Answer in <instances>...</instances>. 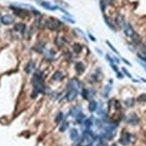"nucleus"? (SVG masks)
I'll return each instance as SVG.
<instances>
[{
	"mask_svg": "<svg viewBox=\"0 0 146 146\" xmlns=\"http://www.w3.org/2000/svg\"><path fill=\"white\" fill-rule=\"evenodd\" d=\"M32 83L33 85V92L32 93V99H35L39 95V93L44 92L45 86H44V81H43V75L40 71H36L33 74V76L32 79Z\"/></svg>",
	"mask_w": 146,
	"mask_h": 146,
	"instance_id": "f257e3e1",
	"label": "nucleus"
},
{
	"mask_svg": "<svg viewBox=\"0 0 146 146\" xmlns=\"http://www.w3.org/2000/svg\"><path fill=\"white\" fill-rule=\"evenodd\" d=\"M124 32L126 36L130 37V38L133 39L135 41H138L140 40L138 34L135 32V30H133V27L129 23H125V25L124 26Z\"/></svg>",
	"mask_w": 146,
	"mask_h": 146,
	"instance_id": "f03ea898",
	"label": "nucleus"
},
{
	"mask_svg": "<svg viewBox=\"0 0 146 146\" xmlns=\"http://www.w3.org/2000/svg\"><path fill=\"white\" fill-rule=\"evenodd\" d=\"M61 25V22L58 21L57 19H54V18H50L48 21H46V26L47 28L49 29L51 31L57 30L59 26Z\"/></svg>",
	"mask_w": 146,
	"mask_h": 146,
	"instance_id": "7ed1b4c3",
	"label": "nucleus"
},
{
	"mask_svg": "<svg viewBox=\"0 0 146 146\" xmlns=\"http://www.w3.org/2000/svg\"><path fill=\"white\" fill-rule=\"evenodd\" d=\"M77 95H78L77 88L75 87V86H73V85H70V89H69L68 92H67V94H66L67 100L72 101V100H74L75 98L77 97Z\"/></svg>",
	"mask_w": 146,
	"mask_h": 146,
	"instance_id": "20e7f679",
	"label": "nucleus"
},
{
	"mask_svg": "<svg viewBox=\"0 0 146 146\" xmlns=\"http://www.w3.org/2000/svg\"><path fill=\"white\" fill-rule=\"evenodd\" d=\"M38 3L40 4L42 7L46 8V9H48V10H50V11H55V10L59 8L58 7H57V5H52L49 2H47V1H40V0H38Z\"/></svg>",
	"mask_w": 146,
	"mask_h": 146,
	"instance_id": "39448f33",
	"label": "nucleus"
},
{
	"mask_svg": "<svg viewBox=\"0 0 146 146\" xmlns=\"http://www.w3.org/2000/svg\"><path fill=\"white\" fill-rule=\"evenodd\" d=\"M11 8L13 9V11L14 12V14H17L18 16L20 17H25L26 15L29 14V12L25 9H22V8H18V7H11Z\"/></svg>",
	"mask_w": 146,
	"mask_h": 146,
	"instance_id": "423d86ee",
	"label": "nucleus"
},
{
	"mask_svg": "<svg viewBox=\"0 0 146 146\" xmlns=\"http://www.w3.org/2000/svg\"><path fill=\"white\" fill-rule=\"evenodd\" d=\"M0 21L3 24L5 25H9V24H12L14 22V17L12 15H9V14H7V15H4L0 18Z\"/></svg>",
	"mask_w": 146,
	"mask_h": 146,
	"instance_id": "0eeeda50",
	"label": "nucleus"
},
{
	"mask_svg": "<svg viewBox=\"0 0 146 146\" xmlns=\"http://www.w3.org/2000/svg\"><path fill=\"white\" fill-rule=\"evenodd\" d=\"M70 137H71V140L74 142H76V141H79V133H78V131L76 129L73 128L70 130Z\"/></svg>",
	"mask_w": 146,
	"mask_h": 146,
	"instance_id": "6e6552de",
	"label": "nucleus"
},
{
	"mask_svg": "<svg viewBox=\"0 0 146 146\" xmlns=\"http://www.w3.org/2000/svg\"><path fill=\"white\" fill-rule=\"evenodd\" d=\"M120 143H122L123 145H127L129 143H130V135L127 133H124V135L121 136L120 139Z\"/></svg>",
	"mask_w": 146,
	"mask_h": 146,
	"instance_id": "1a4fd4ad",
	"label": "nucleus"
},
{
	"mask_svg": "<svg viewBox=\"0 0 146 146\" xmlns=\"http://www.w3.org/2000/svg\"><path fill=\"white\" fill-rule=\"evenodd\" d=\"M34 68H35V63L33 62V61L31 60L30 62L27 64V65L25 66V69L24 70H25V72L27 74H31L32 71H33Z\"/></svg>",
	"mask_w": 146,
	"mask_h": 146,
	"instance_id": "9d476101",
	"label": "nucleus"
},
{
	"mask_svg": "<svg viewBox=\"0 0 146 146\" xmlns=\"http://www.w3.org/2000/svg\"><path fill=\"white\" fill-rule=\"evenodd\" d=\"M25 28H26V26H25V24H23V23H17L14 26V30L19 32H23Z\"/></svg>",
	"mask_w": 146,
	"mask_h": 146,
	"instance_id": "9b49d317",
	"label": "nucleus"
},
{
	"mask_svg": "<svg viewBox=\"0 0 146 146\" xmlns=\"http://www.w3.org/2000/svg\"><path fill=\"white\" fill-rule=\"evenodd\" d=\"M75 70H76V71L79 74L83 73V72L84 71V65H83V64L81 63V62H78V63L75 64Z\"/></svg>",
	"mask_w": 146,
	"mask_h": 146,
	"instance_id": "f8f14e48",
	"label": "nucleus"
},
{
	"mask_svg": "<svg viewBox=\"0 0 146 146\" xmlns=\"http://www.w3.org/2000/svg\"><path fill=\"white\" fill-rule=\"evenodd\" d=\"M97 107H98L97 102L94 101V100H92L89 104V110L90 112H94L96 110H97Z\"/></svg>",
	"mask_w": 146,
	"mask_h": 146,
	"instance_id": "ddd939ff",
	"label": "nucleus"
},
{
	"mask_svg": "<svg viewBox=\"0 0 146 146\" xmlns=\"http://www.w3.org/2000/svg\"><path fill=\"white\" fill-rule=\"evenodd\" d=\"M116 22H117V23H118V25H119L120 27H124V26L125 25L124 18H123L121 15H118V17L116 18Z\"/></svg>",
	"mask_w": 146,
	"mask_h": 146,
	"instance_id": "4468645a",
	"label": "nucleus"
},
{
	"mask_svg": "<svg viewBox=\"0 0 146 146\" xmlns=\"http://www.w3.org/2000/svg\"><path fill=\"white\" fill-rule=\"evenodd\" d=\"M82 48H82V46H81L80 44H78V43H77V44H75V45L73 46L74 51H75V53H77V54H78V53L81 52V51H82Z\"/></svg>",
	"mask_w": 146,
	"mask_h": 146,
	"instance_id": "2eb2a0df",
	"label": "nucleus"
},
{
	"mask_svg": "<svg viewBox=\"0 0 146 146\" xmlns=\"http://www.w3.org/2000/svg\"><path fill=\"white\" fill-rule=\"evenodd\" d=\"M52 78H53V80H55V81H58V80H60L61 78H62V74H61L60 72L57 71L53 75Z\"/></svg>",
	"mask_w": 146,
	"mask_h": 146,
	"instance_id": "dca6fc26",
	"label": "nucleus"
},
{
	"mask_svg": "<svg viewBox=\"0 0 146 146\" xmlns=\"http://www.w3.org/2000/svg\"><path fill=\"white\" fill-rule=\"evenodd\" d=\"M67 127H68V123L64 122L63 124L60 125V127H59V130H60V132H65L67 129Z\"/></svg>",
	"mask_w": 146,
	"mask_h": 146,
	"instance_id": "f3484780",
	"label": "nucleus"
},
{
	"mask_svg": "<svg viewBox=\"0 0 146 146\" xmlns=\"http://www.w3.org/2000/svg\"><path fill=\"white\" fill-rule=\"evenodd\" d=\"M62 119H63V113L59 112L58 114L57 115L56 118H55V121H56L57 123H60L61 121H62Z\"/></svg>",
	"mask_w": 146,
	"mask_h": 146,
	"instance_id": "a211bd4d",
	"label": "nucleus"
},
{
	"mask_svg": "<svg viewBox=\"0 0 146 146\" xmlns=\"http://www.w3.org/2000/svg\"><path fill=\"white\" fill-rule=\"evenodd\" d=\"M84 115H83V114H81V113H80V114H78L76 117H75V118H76V121L78 123H80V124H81L82 122H83V119H84Z\"/></svg>",
	"mask_w": 146,
	"mask_h": 146,
	"instance_id": "6ab92c4d",
	"label": "nucleus"
},
{
	"mask_svg": "<svg viewBox=\"0 0 146 146\" xmlns=\"http://www.w3.org/2000/svg\"><path fill=\"white\" fill-rule=\"evenodd\" d=\"M92 122L90 119H85V120H84L83 125L86 127V128H89V127L92 126Z\"/></svg>",
	"mask_w": 146,
	"mask_h": 146,
	"instance_id": "aec40b11",
	"label": "nucleus"
},
{
	"mask_svg": "<svg viewBox=\"0 0 146 146\" xmlns=\"http://www.w3.org/2000/svg\"><path fill=\"white\" fill-rule=\"evenodd\" d=\"M82 94H83V98H84L85 100H87V99L89 98V90H88L83 89Z\"/></svg>",
	"mask_w": 146,
	"mask_h": 146,
	"instance_id": "412c9836",
	"label": "nucleus"
},
{
	"mask_svg": "<svg viewBox=\"0 0 146 146\" xmlns=\"http://www.w3.org/2000/svg\"><path fill=\"white\" fill-rule=\"evenodd\" d=\"M138 100L139 101H146V94H142L141 96L138 97Z\"/></svg>",
	"mask_w": 146,
	"mask_h": 146,
	"instance_id": "4be33fe9",
	"label": "nucleus"
},
{
	"mask_svg": "<svg viewBox=\"0 0 146 146\" xmlns=\"http://www.w3.org/2000/svg\"><path fill=\"white\" fill-rule=\"evenodd\" d=\"M107 44H108V47H110V48H111V49H112V50H113V51H114V52H115V53H117V54H118V50H117V49H116V48H114V47H113V46H112V45H111V44H110V41H108V40H107Z\"/></svg>",
	"mask_w": 146,
	"mask_h": 146,
	"instance_id": "5701e85b",
	"label": "nucleus"
},
{
	"mask_svg": "<svg viewBox=\"0 0 146 146\" xmlns=\"http://www.w3.org/2000/svg\"><path fill=\"white\" fill-rule=\"evenodd\" d=\"M63 19L65 20V21H67V22H71V23H75V21H74V20L70 19V18L66 17V16H63Z\"/></svg>",
	"mask_w": 146,
	"mask_h": 146,
	"instance_id": "b1692460",
	"label": "nucleus"
},
{
	"mask_svg": "<svg viewBox=\"0 0 146 146\" xmlns=\"http://www.w3.org/2000/svg\"><path fill=\"white\" fill-rule=\"evenodd\" d=\"M123 71H124V73H125V75H126L127 76H128L129 78H132V76H131V75H130V74L128 73V71H127L126 69H125V68H123Z\"/></svg>",
	"mask_w": 146,
	"mask_h": 146,
	"instance_id": "393cba45",
	"label": "nucleus"
},
{
	"mask_svg": "<svg viewBox=\"0 0 146 146\" xmlns=\"http://www.w3.org/2000/svg\"><path fill=\"white\" fill-rule=\"evenodd\" d=\"M139 57H140V58H142V60H143V61H144V62L146 63V57H142L141 55H139Z\"/></svg>",
	"mask_w": 146,
	"mask_h": 146,
	"instance_id": "a878e982",
	"label": "nucleus"
},
{
	"mask_svg": "<svg viewBox=\"0 0 146 146\" xmlns=\"http://www.w3.org/2000/svg\"><path fill=\"white\" fill-rule=\"evenodd\" d=\"M89 36H90V38L92 39V40H93V41H95V40H96L95 39L93 38V36H92V35H90V34H89Z\"/></svg>",
	"mask_w": 146,
	"mask_h": 146,
	"instance_id": "bb28decb",
	"label": "nucleus"
},
{
	"mask_svg": "<svg viewBox=\"0 0 146 146\" xmlns=\"http://www.w3.org/2000/svg\"><path fill=\"white\" fill-rule=\"evenodd\" d=\"M112 146H117V145H115V144H113V145H112Z\"/></svg>",
	"mask_w": 146,
	"mask_h": 146,
	"instance_id": "cd10ccee",
	"label": "nucleus"
}]
</instances>
